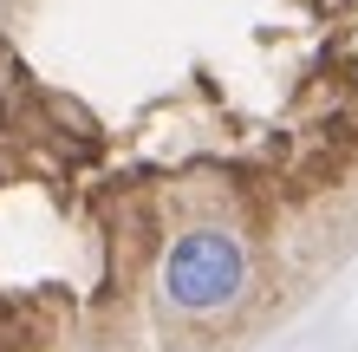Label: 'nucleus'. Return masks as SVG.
Masks as SVG:
<instances>
[{"instance_id": "f257e3e1", "label": "nucleus", "mask_w": 358, "mask_h": 352, "mask_svg": "<svg viewBox=\"0 0 358 352\" xmlns=\"http://www.w3.org/2000/svg\"><path fill=\"white\" fill-rule=\"evenodd\" d=\"M163 287H170V300L182 314H222L228 300L248 287V255L235 235L222 229H196L170 248V261H163Z\"/></svg>"}]
</instances>
